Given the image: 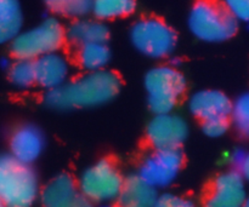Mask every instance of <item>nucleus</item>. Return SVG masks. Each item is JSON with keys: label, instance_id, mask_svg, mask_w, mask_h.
<instances>
[{"label": "nucleus", "instance_id": "obj_21", "mask_svg": "<svg viewBox=\"0 0 249 207\" xmlns=\"http://www.w3.org/2000/svg\"><path fill=\"white\" fill-rule=\"evenodd\" d=\"M9 79L15 87L27 90L36 84L33 61L16 60L9 68Z\"/></svg>", "mask_w": 249, "mask_h": 207}, {"label": "nucleus", "instance_id": "obj_17", "mask_svg": "<svg viewBox=\"0 0 249 207\" xmlns=\"http://www.w3.org/2000/svg\"><path fill=\"white\" fill-rule=\"evenodd\" d=\"M23 28V12L18 0H0V45L11 44Z\"/></svg>", "mask_w": 249, "mask_h": 207}, {"label": "nucleus", "instance_id": "obj_8", "mask_svg": "<svg viewBox=\"0 0 249 207\" xmlns=\"http://www.w3.org/2000/svg\"><path fill=\"white\" fill-rule=\"evenodd\" d=\"M182 165L180 149H155L142 160L138 175L153 188H167L178 178Z\"/></svg>", "mask_w": 249, "mask_h": 207}, {"label": "nucleus", "instance_id": "obj_1", "mask_svg": "<svg viewBox=\"0 0 249 207\" xmlns=\"http://www.w3.org/2000/svg\"><path fill=\"white\" fill-rule=\"evenodd\" d=\"M121 90L118 75L109 70L85 73L62 87L46 92L44 101L56 111L94 108L111 102Z\"/></svg>", "mask_w": 249, "mask_h": 207}, {"label": "nucleus", "instance_id": "obj_4", "mask_svg": "<svg viewBox=\"0 0 249 207\" xmlns=\"http://www.w3.org/2000/svg\"><path fill=\"white\" fill-rule=\"evenodd\" d=\"M66 29L55 17H46L40 23L22 31L11 43V52L17 60L36 61L58 52L66 41Z\"/></svg>", "mask_w": 249, "mask_h": 207}, {"label": "nucleus", "instance_id": "obj_2", "mask_svg": "<svg viewBox=\"0 0 249 207\" xmlns=\"http://www.w3.org/2000/svg\"><path fill=\"white\" fill-rule=\"evenodd\" d=\"M38 176L31 165L0 155V200L6 207H33L40 196Z\"/></svg>", "mask_w": 249, "mask_h": 207}, {"label": "nucleus", "instance_id": "obj_9", "mask_svg": "<svg viewBox=\"0 0 249 207\" xmlns=\"http://www.w3.org/2000/svg\"><path fill=\"white\" fill-rule=\"evenodd\" d=\"M189 135V125L178 114H156L146 128V138L153 149H179Z\"/></svg>", "mask_w": 249, "mask_h": 207}, {"label": "nucleus", "instance_id": "obj_5", "mask_svg": "<svg viewBox=\"0 0 249 207\" xmlns=\"http://www.w3.org/2000/svg\"><path fill=\"white\" fill-rule=\"evenodd\" d=\"M147 102L155 114L172 113L186 90V79L174 65H157L143 80Z\"/></svg>", "mask_w": 249, "mask_h": 207}, {"label": "nucleus", "instance_id": "obj_25", "mask_svg": "<svg viewBox=\"0 0 249 207\" xmlns=\"http://www.w3.org/2000/svg\"><path fill=\"white\" fill-rule=\"evenodd\" d=\"M155 207H196V205L186 196L174 193H164L158 195Z\"/></svg>", "mask_w": 249, "mask_h": 207}, {"label": "nucleus", "instance_id": "obj_23", "mask_svg": "<svg viewBox=\"0 0 249 207\" xmlns=\"http://www.w3.org/2000/svg\"><path fill=\"white\" fill-rule=\"evenodd\" d=\"M229 118H213L202 121V130L208 137L219 138L225 135L229 130Z\"/></svg>", "mask_w": 249, "mask_h": 207}, {"label": "nucleus", "instance_id": "obj_15", "mask_svg": "<svg viewBox=\"0 0 249 207\" xmlns=\"http://www.w3.org/2000/svg\"><path fill=\"white\" fill-rule=\"evenodd\" d=\"M157 189L143 181L139 175L125 178L123 189L117 199L118 207H155Z\"/></svg>", "mask_w": 249, "mask_h": 207}, {"label": "nucleus", "instance_id": "obj_11", "mask_svg": "<svg viewBox=\"0 0 249 207\" xmlns=\"http://www.w3.org/2000/svg\"><path fill=\"white\" fill-rule=\"evenodd\" d=\"M41 207H94L70 175H57L40 191Z\"/></svg>", "mask_w": 249, "mask_h": 207}, {"label": "nucleus", "instance_id": "obj_29", "mask_svg": "<svg viewBox=\"0 0 249 207\" xmlns=\"http://www.w3.org/2000/svg\"><path fill=\"white\" fill-rule=\"evenodd\" d=\"M0 207H6V206H5V204H4V203H2V201H1V200H0Z\"/></svg>", "mask_w": 249, "mask_h": 207}, {"label": "nucleus", "instance_id": "obj_28", "mask_svg": "<svg viewBox=\"0 0 249 207\" xmlns=\"http://www.w3.org/2000/svg\"><path fill=\"white\" fill-rule=\"evenodd\" d=\"M243 207H249V196L247 198V200H246L245 205H243Z\"/></svg>", "mask_w": 249, "mask_h": 207}, {"label": "nucleus", "instance_id": "obj_7", "mask_svg": "<svg viewBox=\"0 0 249 207\" xmlns=\"http://www.w3.org/2000/svg\"><path fill=\"white\" fill-rule=\"evenodd\" d=\"M129 35L134 48L153 60L169 57L177 48L178 36L174 29L155 17L138 19L131 26Z\"/></svg>", "mask_w": 249, "mask_h": 207}, {"label": "nucleus", "instance_id": "obj_12", "mask_svg": "<svg viewBox=\"0 0 249 207\" xmlns=\"http://www.w3.org/2000/svg\"><path fill=\"white\" fill-rule=\"evenodd\" d=\"M46 140L43 131L33 124H23L10 135V155L23 164L32 165L45 149Z\"/></svg>", "mask_w": 249, "mask_h": 207}, {"label": "nucleus", "instance_id": "obj_18", "mask_svg": "<svg viewBox=\"0 0 249 207\" xmlns=\"http://www.w3.org/2000/svg\"><path fill=\"white\" fill-rule=\"evenodd\" d=\"M111 60V51L106 43L88 44L78 48L77 62L87 73L101 72L106 69Z\"/></svg>", "mask_w": 249, "mask_h": 207}, {"label": "nucleus", "instance_id": "obj_22", "mask_svg": "<svg viewBox=\"0 0 249 207\" xmlns=\"http://www.w3.org/2000/svg\"><path fill=\"white\" fill-rule=\"evenodd\" d=\"M230 116L238 133L249 138V92L242 94L233 102Z\"/></svg>", "mask_w": 249, "mask_h": 207}, {"label": "nucleus", "instance_id": "obj_24", "mask_svg": "<svg viewBox=\"0 0 249 207\" xmlns=\"http://www.w3.org/2000/svg\"><path fill=\"white\" fill-rule=\"evenodd\" d=\"M220 2L238 22L249 23V0H220Z\"/></svg>", "mask_w": 249, "mask_h": 207}, {"label": "nucleus", "instance_id": "obj_27", "mask_svg": "<svg viewBox=\"0 0 249 207\" xmlns=\"http://www.w3.org/2000/svg\"><path fill=\"white\" fill-rule=\"evenodd\" d=\"M97 207H118V206H114L112 204H101V205H97Z\"/></svg>", "mask_w": 249, "mask_h": 207}, {"label": "nucleus", "instance_id": "obj_26", "mask_svg": "<svg viewBox=\"0 0 249 207\" xmlns=\"http://www.w3.org/2000/svg\"><path fill=\"white\" fill-rule=\"evenodd\" d=\"M238 172L243 176V178L246 179V182H249V152H247L245 158V161L241 165V167L238 169Z\"/></svg>", "mask_w": 249, "mask_h": 207}, {"label": "nucleus", "instance_id": "obj_20", "mask_svg": "<svg viewBox=\"0 0 249 207\" xmlns=\"http://www.w3.org/2000/svg\"><path fill=\"white\" fill-rule=\"evenodd\" d=\"M51 12L60 16L83 18L91 12L92 0H44Z\"/></svg>", "mask_w": 249, "mask_h": 207}, {"label": "nucleus", "instance_id": "obj_6", "mask_svg": "<svg viewBox=\"0 0 249 207\" xmlns=\"http://www.w3.org/2000/svg\"><path fill=\"white\" fill-rule=\"evenodd\" d=\"M78 187L92 204H111L117 201L125 178L113 161L101 159L82 172Z\"/></svg>", "mask_w": 249, "mask_h": 207}, {"label": "nucleus", "instance_id": "obj_3", "mask_svg": "<svg viewBox=\"0 0 249 207\" xmlns=\"http://www.w3.org/2000/svg\"><path fill=\"white\" fill-rule=\"evenodd\" d=\"M189 29L204 43H223L237 32L238 21L218 0H197L190 10Z\"/></svg>", "mask_w": 249, "mask_h": 207}, {"label": "nucleus", "instance_id": "obj_19", "mask_svg": "<svg viewBox=\"0 0 249 207\" xmlns=\"http://www.w3.org/2000/svg\"><path fill=\"white\" fill-rule=\"evenodd\" d=\"M135 9V0H92L91 12L104 22L130 16Z\"/></svg>", "mask_w": 249, "mask_h": 207}, {"label": "nucleus", "instance_id": "obj_16", "mask_svg": "<svg viewBox=\"0 0 249 207\" xmlns=\"http://www.w3.org/2000/svg\"><path fill=\"white\" fill-rule=\"evenodd\" d=\"M108 36V27L100 19L78 18L66 31L67 40L78 48L88 44L106 43Z\"/></svg>", "mask_w": 249, "mask_h": 207}, {"label": "nucleus", "instance_id": "obj_13", "mask_svg": "<svg viewBox=\"0 0 249 207\" xmlns=\"http://www.w3.org/2000/svg\"><path fill=\"white\" fill-rule=\"evenodd\" d=\"M36 85L48 92L57 90L70 81L71 63L61 52H53L34 61Z\"/></svg>", "mask_w": 249, "mask_h": 207}, {"label": "nucleus", "instance_id": "obj_10", "mask_svg": "<svg viewBox=\"0 0 249 207\" xmlns=\"http://www.w3.org/2000/svg\"><path fill=\"white\" fill-rule=\"evenodd\" d=\"M247 198L246 179L237 170H231L214 179L204 199V207H243Z\"/></svg>", "mask_w": 249, "mask_h": 207}, {"label": "nucleus", "instance_id": "obj_14", "mask_svg": "<svg viewBox=\"0 0 249 207\" xmlns=\"http://www.w3.org/2000/svg\"><path fill=\"white\" fill-rule=\"evenodd\" d=\"M232 102L218 90H199L189 98V111L202 121L213 118H229Z\"/></svg>", "mask_w": 249, "mask_h": 207}]
</instances>
